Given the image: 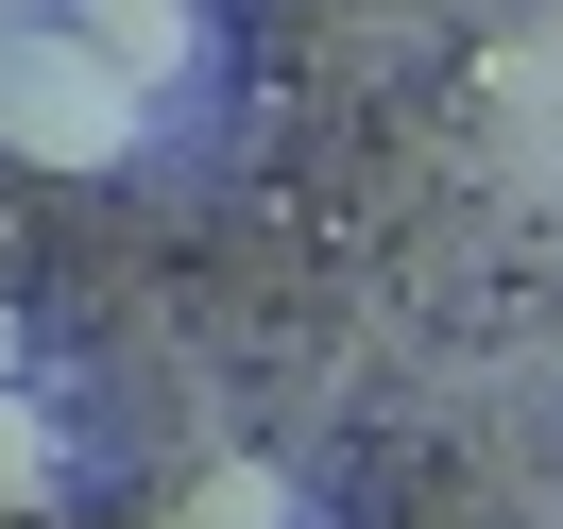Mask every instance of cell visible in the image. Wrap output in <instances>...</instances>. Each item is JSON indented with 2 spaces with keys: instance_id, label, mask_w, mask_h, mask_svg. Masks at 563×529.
<instances>
[{
  "instance_id": "cell-1",
  "label": "cell",
  "mask_w": 563,
  "mask_h": 529,
  "mask_svg": "<svg viewBox=\"0 0 563 529\" xmlns=\"http://www.w3.org/2000/svg\"><path fill=\"white\" fill-rule=\"evenodd\" d=\"M137 120H154V103H137L86 35H35V18L0 35V154H35V172H120Z\"/></svg>"
},
{
  "instance_id": "cell-2",
  "label": "cell",
  "mask_w": 563,
  "mask_h": 529,
  "mask_svg": "<svg viewBox=\"0 0 563 529\" xmlns=\"http://www.w3.org/2000/svg\"><path fill=\"white\" fill-rule=\"evenodd\" d=\"M69 35L103 52V69L137 86V103H154V86H188V0H86Z\"/></svg>"
},
{
  "instance_id": "cell-3",
  "label": "cell",
  "mask_w": 563,
  "mask_h": 529,
  "mask_svg": "<svg viewBox=\"0 0 563 529\" xmlns=\"http://www.w3.org/2000/svg\"><path fill=\"white\" fill-rule=\"evenodd\" d=\"M172 529H290V478L274 461H206V478L172 495Z\"/></svg>"
},
{
  "instance_id": "cell-4",
  "label": "cell",
  "mask_w": 563,
  "mask_h": 529,
  "mask_svg": "<svg viewBox=\"0 0 563 529\" xmlns=\"http://www.w3.org/2000/svg\"><path fill=\"white\" fill-rule=\"evenodd\" d=\"M52 478H69V427H52V410H35V393L0 376V513H35V495H52Z\"/></svg>"
},
{
  "instance_id": "cell-5",
  "label": "cell",
  "mask_w": 563,
  "mask_h": 529,
  "mask_svg": "<svg viewBox=\"0 0 563 529\" xmlns=\"http://www.w3.org/2000/svg\"><path fill=\"white\" fill-rule=\"evenodd\" d=\"M0 376H35V324H18V308H0Z\"/></svg>"
},
{
  "instance_id": "cell-6",
  "label": "cell",
  "mask_w": 563,
  "mask_h": 529,
  "mask_svg": "<svg viewBox=\"0 0 563 529\" xmlns=\"http://www.w3.org/2000/svg\"><path fill=\"white\" fill-rule=\"evenodd\" d=\"M0 35H18V0H0Z\"/></svg>"
}]
</instances>
